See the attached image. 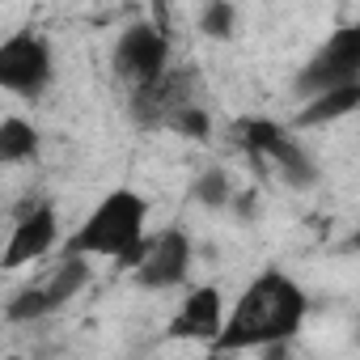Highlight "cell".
Listing matches in <instances>:
<instances>
[{"instance_id": "obj_7", "label": "cell", "mask_w": 360, "mask_h": 360, "mask_svg": "<svg viewBox=\"0 0 360 360\" xmlns=\"http://www.w3.org/2000/svg\"><path fill=\"white\" fill-rule=\"evenodd\" d=\"M110 64L119 72V81H127L131 89L140 85H153L169 72V39L161 26L153 22H136L119 34L115 51H110Z\"/></svg>"}, {"instance_id": "obj_11", "label": "cell", "mask_w": 360, "mask_h": 360, "mask_svg": "<svg viewBox=\"0 0 360 360\" xmlns=\"http://www.w3.org/2000/svg\"><path fill=\"white\" fill-rule=\"evenodd\" d=\"M225 326V305H221V288L204 284V288H191L183 309L174 314L169 322V339H200L212 347V339L221 335Z\"/></svg>"}, {"instance_id": "obj_5", "label": "cell", "mask_w": 360, "mask_h": 360, "mask_svg": "<svg viewBox=\"0 0 360 360\" xmlns=\"http://www.w3.org/2000/svg\"><path fill=\"white\" fill-rule=\"evenodd\" d=\"M360 81V22L356 26H339L314 56L309 64L297 72V94L301 98H314L322 89H339V85H352Z\"/></svg>"}, {"instance_id": "obj_2", "label": "cell", "mask_w": 360, "mask_h": 360, "mask_svg": "<svg viewBox=\"0 0 360 360\" xmlns=\"http://www.w3.org/2000/svg\"><path fill=\"white\" fill-rule=\"evenodd\" d=\"M144 225H148L144 195L119 187L81 221V229L68 238V250L94 255V259H115L119 267H136L144 259V250H148Z\"/></svg>"}, {"instance_id": "obj_12", "label": "cell", "mask_w": 360, "mask_h": 360, "mask_svg": "<svg viewBox=\"0 0 360 360\" xmlns=\"http://www.w3.org/2000/svg\"><path fill=\"white\" fill-rule=\"evenodd\" d=\"M352 110H360V81L339 85V89H322V94L305 98V106L292 115V123L297 127H326V123H335V119H343Z\"/></svg>"}, {"instance_id": "obj_13", "label": "cell", "mask_w": 360, "mask_h": 360, "mask_svg": "<svg viewBox=\"0 0 360 360\" xmlns=\"http://www.w3.org/2000/svg\"><path fill=\"white\" fill-rule=\"evenodd\" d=\"M0 157H5L9 165L39 157V131H34V123H26L18 115L0 123Z\"/></svg>"}, {"instance_id": "obj_16", "label": "cell", "mask_w": 360, "mask_h": 360, "mask_svg": "<svg viewBox=\"0 0 360 360\" xmlns=\"http://www.w3.org/2000/svg\"><path fill=\"white\" fill-rule=\"evenodd\" d=\"M169 131L187 136V140H208V136H212V119H208V110H200V106L191 102V106H183V110L169 119Z\"/></svg>"}, {"instance_id": "obj_6", "label": "cell", "mask_w": 360, "mask_h": 360, "mask_svg": "<svg viewBox=\"0 0 360 360\" xmlns=\"http://www.w3.org/2000/svg\"><path fill=\"white\" fill-rule=\"evenodd\" d=\"M51 43L34 30H18L0 43V85L18 98H39L51 85Z\"/></svg>"}, {"instance_id": "obj_3", "label": "cell", "mask_w": 360, "mask_h": 360, "mask_svg": "<svg viewBox=\"0 0 360 360\" xmlns=\"http://www.w3.org/2000/svg\"><path fill=\"white\" fill-rule=\"evenodd\" d=\"M233 140H238L250 157H259L267 169H276L288 187H314L318 165H314V157L297 144V136H292L288 127H280V123H271V119H263V115H246V119L233 123Z\"/></svg>"}, {"instance_id": "obj_9", "label": "cell", "mask_w": 360, "mask_h": 360, "mask_svg": "<svg viewBox=\"0 0 360 360\" xmlns=\"http://www.w3.org/2000/svg\"><path fill=\"white\" fill-rule=\"evenodd\" d=\"M60 238V221H56V208L43 204V200H26L18 208V225L5 242V259H0V267L5 271H18L34 259H43Z\"/></svg>"}, {"instance_id": "obj_4", "label": "cell", "mask_w": 360, "mask_h": 360, "mask_svg": "<svg viewBox=\"0 0 360 360\" xmlns=\"http://www.w3.org/2000/svg\"><path fill=\"white\" fill-rule=\"evenodd\" d=\"M89 255H77V250H64V263L47 276V280H39V284H26V288H18L9 301H5V318L9 322H34V318H47V314H56V309H64L85 284H89Z\"/></svg>"}, {"instance_id": "obj_15", "label": "cell", "mask_w": 360, "mask_h": 360, "mask_svg": "<svg viewBox=\"0 0 360 360\" xmlns=\"http://www.w3.org/2000/svg\"><path fill=\"white\" fill-rule=\"evenodd\" d=\"M200 34L204 39H233L238 34V9H233V0H208L204 13H200Z\"/></svg>"}, {"instance_id": "obj_10", "label": "cell", "mask_w": 360, "mask_h": 360, "mask_svg": "<svg viewBox=\"0 0 360 360\" xmlns=\"http://www.w3.org/2000/svg\"><path fill=\"white\" fill-rule=\"evenodd\" d=\"M191 98H195V72L169 68L161 81L131 89V115L144 127H169V119L183 106H191Z\"/></svg>"}, {"instance_id": "obj_17", "label": "cell", "mask_w": 360, "mask_h": 360, "mask_svg": "<svg viewBox=\"0 0 360 360\" xmlns=\"http://www.w3.org/2000/svg\"><path fill=\"white\" fill-rule=\"evenodd\" d=\"M352 250H360V221H356V233H352Z\"/></svg>"}, {"instance_id": "obj_14", "label": "cell", "mask_w": 360, "mask_h": 360, "mask_svg": "<svg viewBox=\"0 0 360 360\" xmlns=\"http://www.w3.org/2000/svg\"><path fill=\"white\" fill-rule=\"evenodd\" d=\"M191 200L204 204V208H229L233 204V187H229V174L221 165L204 169L195 183H191Z\"/></svg>"}, {"instance_id": "obj_1", "label": "cell", "mask_w": 360, "mask_h": 360, "mask_svg": "<svg viewBox=\"0 0 360 360\" xmlns=\"http://www.w3.org/2000/svg\"><path fill=\"white\" fill-rule=\"evenodd\" d=\"M309 301L301 284L284 271H263L246 284L233 314L225 318L221 335L212 339V352H246V347H280L297 335Z\"/></svg>"}, {"instance_id": "obj_8", "label": "cell", "mask_w": 360, "mask_h": 360, "mask_svg": "<svg viewBox=\"0 0 360 360\" xmlns=\"http://www.w3.org/2000/svg\"><path fill=\"white\" fill-rule=\"evenodd\" d=\"M187 271H191V238L183 229H161L157 238H148V250L131 267V280L148 292H165L183 284Z\"/></svg>"}]
</instances>
